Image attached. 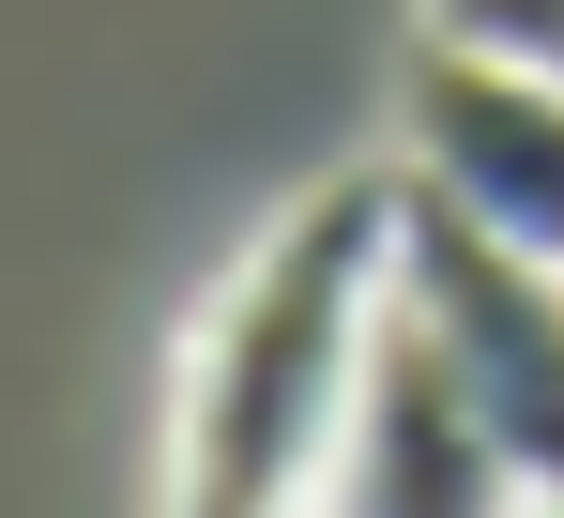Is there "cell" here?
<instances>
[{"mask_svg": "<svg viewBox=\"0 0 564 518\" xmlns=\"http://www.w3.org/2000/svg\"><path fill=\"white\" fill-rule=\"evenodd\" d=\"M519 457L503 428L458 397V366L381 305L367 366H351V412H336V457H321V504L305 518H519Z\"/></svg>", "mask_w": 564, "mask_h": 518, "instance_id": "obj_4", "label": "cell"}, {"mask_svg": "<svg viewBox=\"0 0 564 518\" xmlns=\"http://www.w3.org/2000/svg\"><path fill=\"white\" fill-rule=\"evenodd\" d=\"M397 259V169L305 183L260 245L214 274L169 366V518H305L351 412V366L381 336Z\"/></svg>", "mask_w": 564, "mask_h": 518, "instance_id": "obj_1", "label": "cell"}, {"mask_svg": "<svg viewBox=\"0 0 564 518\" xmlns=\"http://www.w3.org/2000/svg\"><path fill=\"white\" fill-rule=\"evenodd\" d=\"M381 305L458 366V397L503 428L519 488H564V259L488 245L458 214H427L397 183V259H381Z\"/></svg>", "mask_w": 564, "mask_h": 518, "instance_id": "obj_2", "label": "cell"}, {"mask_svg": "<svg viewBox=\"0 0 564 518\" xmlns=\"http://www.w3.org/2000/svg\"><path fill=\"white\" fill-rule=\"evenodd\" d=\"M397 183L427 214H458L488 245L564 259V77L458 46V31H412L397 62Z\"/></svg>", "mask_w": 564, "mask_h": 518, "instance_id": "obj_3", "label": "cell"}, {"mask_svg": "<svg viewBox=\"0 0 564 518\" xmlns=\"http://www.w3.org/2000/svg\"><path fill=\"white\" fill-rule=\"evenodd\" d=\"M412 31H458V46H503V62L564 77V0H412Z\"/></svg>", "mask_w": 564, "mask_h": 518, "instance_id": "obj_5", "label": "cell"}]
</instances>
